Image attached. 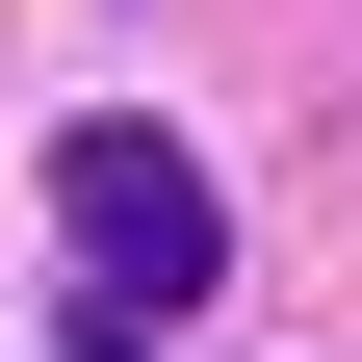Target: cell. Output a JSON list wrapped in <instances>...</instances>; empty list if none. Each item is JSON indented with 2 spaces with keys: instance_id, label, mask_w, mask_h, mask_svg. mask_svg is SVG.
Listing matches in <instances>:
<instances>
[{
  "instance_id": "1",
  "label": "cell",
  "mask_w": 362,
  "mask_h": 362,
  "mask_svg": "<svg viewBox=\"0 0 362 362\" xmlns=\"http://www.w3.org/2000/svg\"><path fill=\"white\" fill-rule=\"evenodd\" d=\"M52 233H78V285L129 310V337H156V310H207V259H233V207H207V156H181V129H52Z\"/></svg>"
},
{
  "instance_id": "2",
  "label": "cell",
  "mask_w": 362,
  "mask_h": 362,
  "mask_svg": "<svg viewBox=\"0 0 362 362\" xmlns=\"http://www.w3.org/2000/svg\"><path fill=\"white\" fill-rule=\"evenodd\" d=\"M78 362H156V337H129V310H104V337H78Z\"/></svg>"
}]
</instances>
